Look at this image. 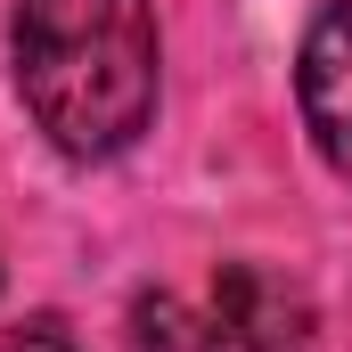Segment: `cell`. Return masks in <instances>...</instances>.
Returning <instances> with one entry per match:
<instances>
[{"mask_svg":"<svg viewBox=\"0 0 352 352\" xmlns=\"http://www.w3.org/2000/svg\"><path fill=\"white\" fill-rule=\"evenodd\" d=\"M8 66L33 131L66 164H115L156 123L164 90L156 0H16Z\"/></svg>","mask_w":352,"mask_h":352,"instance_id":"6da1fadb","label":"cell"},{"mask_svg":"<svg viewBox=\"0 0 352 352\" xmlns=\"http://www.w3.org/2000/svg\"><path fill=\"white\" fill-rule=\"evenodd\" d=\"M311 344H320V311L303 278L270 263H221L205 320L188 328V352H311Z\"/></svg>","mask_w":352,"mask_h":352,"instance_id":"7a4b0ae2","label":"cell"},{"mask_svg":"<svg viewBox=\"0 0 352 352\" xmlns=\"http://www.w3.org/2000/svg\"><path fill=\"white\" fill-rule=\"evenodd\" d=\"M295 107L328 173L352 180V0H328L295 50Z\"/></svg>","mask_w":352,"mask_h":352,"instance_id":"3957f363","label":"cell"},{"mask_svg":"<svg viewBox=\"0 0 352 352\" xmlns=\"http://www.w3.org/2000/svg\"><path fill=\"white\" fill-rule=\"evenodd\" d=\"M131 320H140V328H131V344H140V352H180V311H173V295H140Z\"/></svg>","mask_w":352,"mask_h":352,"instance_id":"277c9868","label":"cell"},{"mask_svg":"<svg viewBox=\"0 0 352 352\" xmlns=\"http://www.w3.org/2000/svg\"><path fill=\"white\" fill-rule=\"evenodd\" d=\"M0 352H74V336L58 328V320H25V328H8Z\"/></svg>","mask_w":352,"mask_h":352,"instance_id":"5b68a950","label":"cell"}]
</instances>
